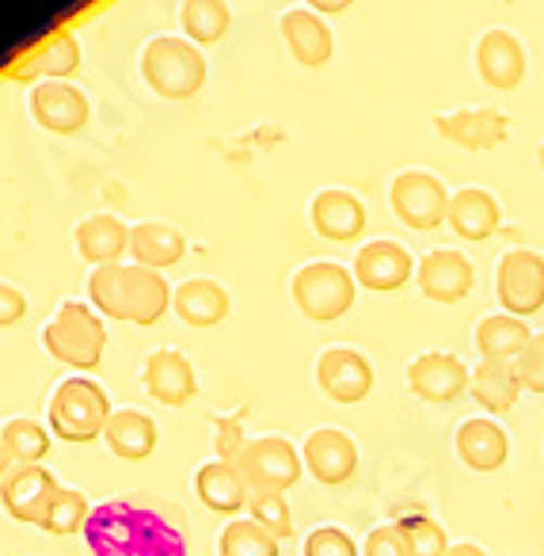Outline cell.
Returning a JSON list of instances; mask_svg holds the SVG:
<instances>
[{
  "label": "cell",
  "mask_w": 544,
  "mask_h": 556,
  "mask_svg": "<svg viewBox=\"0 0 544 556\" xmlns=\"http://www.w3.org/2000/svg\"><path fill=\"white\" fill-rule=\"evenodd\" d=\"M476 73L495 92H514L526 80V50L510 31L495 27L476 42Z\"/></svg>",
  "instance_id": "18"
},
{
  "label": "cell",
  "mask_w": 544,
  "mask_h": 556,
  "mask_svg": "<svg viewBox=\"0 0 544 556\" xmlns=\"http://www.w3.org/2000/svg\"><path fill=\"white\" fill-rule=\"evenodd\" d=\"M141 386L153 396L156 404H168V408H184L187 401H194L199 393V378H194V366L187 363L184 351L161 348L146 358L141 366Z\"/></svg>",
  "instance_id": "17"
},
{
  "label": "cell",
  "mask_w": 544,
  "mask_h": 556,
  "mask_svg": "<svg viewBox=\"0 0 544 556\" xmlns=\"http://www.w3.org/2000/svg\"><path fill=\"white\" fill-rule=\"evenodd\" d=\"M308 222L324 240L351 244L366 229V206H362L358 194L343 191V187H328V191H320L308 202Z\"/></svg>",
  "instance_id": "19"
},
{
  "label": "cell",
  "mask_w": 544,
  "mask_h": 556,
  "mask_svg": "<svg viewBox=\"0 0 544 556\" xmlns=\"http://www.w3.org/2000/svg\"><path fill=\"white\" fill-rule=\"evenodd\" d=\"M278 545L282 541L252 518H237L217 533V553L222 556H278Z\"/></svg>",
  "instance_id": "34"
},
{
  "label": "cell",
  "mask_w": 544,
  "mask_h": 556,
  "mask_svg": "<svg viewBox=\"0 0 544 556\" xmlns=\"http://www.w3.org/2000/svg\"><path fill=\"white\" fill-rule=\"evenodd\" d=\"M305 556H358V545L339 526H316L305 538Z\"/></svg>",
  "instance_id": "38"
},
{
  "label": "cell",
  "mask_w": 544,
  "mask_h": 556,
  "mask_svg": "<svg viewBox=\"0 0 544 556\" xmlns=\"http://www.w3.org/2000/svg\"><path fill=\"white\" fill-rule=\"evenodd\" d=\"M24 313H27V298L20 294L16 287H0V325H4V328L20 325V320H24Z\"/></svg>",
  "instance_id": "42"
},
{
  "label": "cell",
  "mask_w": 544,
  "mask_h": 556,
  "mask_svg": "<svg viewBox=\"0 0 544 556\" xmlns=\"http://www.w3.org/2000/svg\"><path fill=\"white\" fill-rule=\"evenodd\" d=\"M301 457H305V469L316 484H346L358 469V446L346 431H336V427H320L305 439L301 446Z\"/></svg>",
  "instance_id": "16"
},
{
  "label": "cell",
  "mask_w": 544,
  "mask_h": 556,
  "mask_svg": "<svg viewBox=\"0 0 544 556\" xmlns=\"http://www.w3.org/2000/svg\"><path fill=\"white\" fill-rule=\"evenodd\" d=\"M415 282H419V290L430 298V302L457 305L472 294L476 267L465 252H457V248H434V252H427L419 260Z\"/></svg>",
  "instance_id": "13"
},
{
  "label": "cell",
  "mask_w": 544,
  "mask_h": 556,
  "mask_svg": "<svg viewBox=\"0 0 544 556\" xmlns=\"http://www.w3.org/2000/svg\"><path fill=\"white\" fill-rule=\"evenodd\" d=\"M92 556H187V526L172 510L138 500H111L88 518Z\"/></svg>",
  "instance_id": "1"
},
{
  "label": "cell",
  "mask_w": 544,
  "mask_h": 556,
  "mask_svg": "<svg viewBox=\"0 0 544 556\" xmlns=\"http://www.w3.org/2000/svg\"><path fill=\"white\" fill-rule=\"evenodd\" d=\"M141 77L164 100H191L206 85V54L191 39L156 35L141 50Z\"/></svg>",
  "instance_id": "3"
},
{
  "label": "cell",
  "mask_w": 544,
  "mask_h": 556,
  "mask_svg": "<svg viewBox=\"0 0 544 556\" xmlns=\"http://www.w3.org/2000/svg\"><path fill=\"white\" fill-rule=\"evenodd\" d=\"M453 446H457V457L472 472H495L510 457V439H506V431L495 419H465L457 427Z\"/></svg>",
  "instance_id": "22"
},
{
  "label": "cell",
  "mask_w": 544,
  "mask_h": 556,
  "mask_svg": "<svg viewBox=\"0 0 544 556\" xmlns=\"http://www.w3.org/2000/svg\"><path fill=\"white\" fill-rule=\"evenodd\" d=\"M176 317L191 328H214L229 317L232 302H229V290L214 278H187L176 287V302H172Z\"/></svg>",
  "instance_id": "24"
},
{
  "label": "cell",
  "mask_w": 544,
  "mask_h": 556,
  "mask_svg": "<svg viewBox=\"0 0 544 556\" xmlns=\"http://www.w3.org/2000/svg\"><path fill=\"white\" fill-rule=\"evenodd\" d=\"M103 439H107L111 454L123 457V462H146V457H153V450H156V424L146 416V412L123 408L111 416Z\"/></svg>",
  "instance_id": "30"
},
{
  "label": "cell",
  "mask_w": 544,
  "mask_h": 556,
  "mask_svg": "<svg viewBox=\"0 0 544 556\" xmlns=\"http://www.w3.org/2000/svg\"><path fill=\"white\" fill-rule=\"evenodd\" d=\"M495 298L510 317H533L544 305V255L533 248H510L495 267Z\"/></svg>",
  "instance_id": "8"
},
{
  "label": "cell",
  "mask_w": 544,
  "mask_h": 556,
  "mask_svg": "<svg viewBox=\"0 0 544 556\" xmlns=\"http://www.w3.org/2000/svg\"><path fill=\"white\" fill-rule=\"evenodd\" d=\"M62 492V480L47 469V465H9L4 480H0V495H4V510L16 522L42 526L54 495Z\"/></svg>",
  "instance_id": "10"
},
{
  "label": "cell",
  "mask_w": 544,
  "mask_h": 556,
  "mask_svg": "<svg viewBox=\"0 0 544 556\" xmlns=\"http://www.w3.org/2000/svg\"><path fill=\"white\" fill-rule=\"evenodd\" d=\"M450 199L453 194L442 187V179L430 176V172H400L389 187V202L392 214L415 232H430L450 217Z\"/></svg>",
  "instance_id": "9"
},
{
  "label": "cell",
  "mask_w": 544,
  "mask_h": 556,
  "mask_svg": "<svg viewBox=\"0 0 544 556\" xmlns=\"http://www.w3.org/2000/svg\"><path fill=\"white\" fill-rule=\"evenodd\" d=\"M24 70L35 77H50V80H65L80 70V42L65 31H54L39 42L35 50H27Z\"/></svg>",
  "instance_id": "31"
},
{
  "label": "cell",
  "mask_w": 544,
  "mask_h": 556,
  "mask_svg": "<svg viewBox=\"0 0 544 556\" xmlns=\"http://www.w3.org/2000/svg\"><path fill=\"white\" fill-rule=\"evenodd\" d=\"M282 39L290 47L293 62L305 65V70H320V65L331 62V50H336V39H331V27L324 24V16H316L313 9H290L282 16Z\"/></svg>",
  "instance_id": "21"
},
{
  "label": "cell",
  "mask_w": 544,
  "mask_h": 556,
  "mask_svg": "<svg viewBox=\"0 0 544 556\" xmlns=\"http://www.w3.org/2000/svg\"><path fill=\"white\" fill-rule=\"evenodd\" d=\"M536 161H541V172H544V146H541V153H536Z\"/></svg>",
  "instance_id": "44"
},
{
  "label": "cell",
  "mask_w": 544,
  "mask_h": 556,
  "mask_svg": "<svg viewBox=\"0 0 544 556\" xmlns=\"http://www.w3.org/2000/svg\"><path fill=\"white\" fill-rule=\"evenodd\" d=\"M362 556H407L404 538H400L396 522L377 526V530H369L366 545H362Z\"/></svg>",
  "instance_id": "41"
},
{
  "label": "cell",
  "mask_w": 544,
  "mask_h": 556,
  "mask_svg": "<svg viewBox=\"0 0 544 556\" xmlns=\"http://www.w3.org/2000/svg\"><path fill=\"white\" fill-rule=\"evenodd\" d=\"M194 492L217 515H237V510H248V500H252V488L240 477V469L232 462H206L194 469Z\"/></svg>",
  "instance_id": "23"
},
{
  "label": "cell",
  "mask_w": 544,
  "mask_h": 556,
  "mask_svg": "<svg viewBox=\"0 0 544 556\" xmlns=\"http://www.w3.org/2000/svg\"><path fill=\"white\" fill-rule=\"evenodd\" d=\"M111 401H107V389L92 378H65L62 386L54 389L50 396V431L58 434L62 442H96L111 424Z\"/></svg>",
  "instance_id": "4"
},
{
  "label": "cell",
  "mask_w": 544,
  "mask_h": 556,
  "mask_svg": "<svg viewBox=\"0 0 544 556\" xmlns=\"http://www.w3.org/2000/svg\"><path fill=\"white\" fill-rule=\"evenodd\" d=\"M77 252L85 255L96 267H107V263H118L126 252H130V229L118 222L115 214H92L77 225Z\"/></svg>",
  "instance_id": "29"
},
{
  "label": "cell",
  "mask_w": 544,
  "mask_h": 556,
  "mask_svg": "<svg viewBox=\"0 0 544 556\" xmlns=\"http://www.w3.org/2000/svg\"><path fill=\"white\" fill-rule=\"evenodd\" d=\"M248 510H252V522H260L263 530H270L278 541L293 538L290 503H286L278 492H252V500H248Z\"/></svg>",
  "instance_id": "37"
},
{
  "label": "cell",
  "mask_w": 544,
  "mask_h": 556,
  "mask_svg": "<svg viewBox=\"0 0 544 556\" xmlns=\"http://www.w3.org/2000/svg\"><path fill=\"white\" fill-rule=\"evenodd\" d=\"M419 270V263L412 260L404 244L396 240H369V244L358 248L354 255V282L374 294H392L404 282H412V275Z\"/></svg>",
  "instance_id": "14"
},
{
  "label": "cell",
  "mask_w": 544,
  "mask_h": 556,
  "mask_svg": "<svg viewBox=\"0 0 544 556\" xmlns=\"http://www.w3.org/2000/svg\"><path fill=\"white\" fill-rule=\"evenodd\" d=\"M0 454H4V469L9 465H42L50 454V434L39 419H9L0 431Z\"/></svg>",
  "instance_id": "32"
},
{
  "label": "cell",
  "mask_w": 544,
  "mask_h": 556,
  "mask_svg": "<svg viewBox=\"0 0 544 556\" xmlns=\"http://www.w3.org/2000/svg\"><path fill=\"white\" fill-rule=\"evenodd\" d=\"M445 556H488V553H483L480 545H453Z\"/></svg>",
  "instance_id": "43"
},
{
  "label": "cell",
  "mask_w": 544,
  "mask_h": 556,
  "mask_svg": "<svg viewBox=\"0 0 544 556\" xmlns=\"http://www.w3.org/2000/svg\"><path fill=\"white\" fill-rule=\"evenodd\" d=\"M518 378L526 389H533V393H544V332L533 336V343L526 348V355L518 358Z\"/></svg>",
  "instance_id": "40"
},
{
  "label": "cell",
  "mask_w": 544,
  "mask_h": 556,
  "mask_svg": "<svg viewBox=\"0 0 544 556\" xmlns=\"http://www.w3.org/2000/svg\"><path fill=\"white\" fill-rule=\"evenodd\" d=\"M396 530H400V538H404L407 556H445L453 548L442 530V522H434L430 515L396 518Z\"/></svg>",
  "instance_id": "36"
},
{
  "label": "cell",
  "mask_w": 544,
  "mask_h": 556,
  "mask_svg": "<svg viewBox=\"0 0 544 556\" xmlns=\"http://www.w3.org/2000/svg\"><path fill=\"white\" fill-rule=\"evenodd\" d=\"M31 118L50 134H80L88 126V96L69 80H39L27 96Z\"/></svg>",
  "instance_id": "12"
},
{
  "label": "cell",
  "mask_w": 544,
  "mask_h": 556,
  "mask_svg": "<svg viewBox=\"0 0 544 556\" xmlns=\"http://www.w3.org/2000/svg\"><path fill=\"white\" fill-rule=\"evenodd\" d=\"M179 24H184V39H191L194 47H214L229 31L232 12L222 0H187L179 9Z\"/></svg>",
  "instance_id": "33"
},
{
  "label": "cell",
  "mask_w": 544,
  "mask_h": 556,
  "mask_svg": "<svg viewBox=\"0 0 544 556\" xmlns=\"http://www.w3.org/2000/svg\"><path fill=\"white\" fill-rule=\"evenodd\" d=\"M521 378H518V366L514 363H491V358H480L472 366V381H468V393L472 401L480 404L483 412L491 416H503L518 404V393H521Z\"/></svg>",
  "instance_id": "26"
},
{
  "label": "cell",
  "mask_w": 544,
  "mask_h": 556,
  "mask_svg": "<svg viewBox=\"0 0 544 556\" xmlns=\"http://www.w3.org/2000/svg\"><path fill=\"white\" fill-rule=\"evenodd\" d=\"M316 386L336 404H358L374 389V366L354 348H328L316 363Z\"/></svg>",
  "instance_id": "15"
},
{
  "label": "cell",
  "mask_w": 544,
  "mask_h": 556,
  "mask_svg": "<svg viewBox=\"0 0 544 556\" xmlns=\"http://www.w3.org/2000/svg\"><path fill=\"white\" fill-rule=\"evenodd\" d=\"M214 450H217V462H232L237 465V457H240V450L248 446V439H244V424H240L237 416H222L214 424Z\"/></svg>",
  "instance_id": "39"
},
{
  "label": "cell",
  "mask_w": 544,
  "mask_h": 556,
  "mask_svg": "<svg viewBox=\"0 0 544 556\" xmlns=\"http://www.w3.org/2000/svg\"><path fill=\"white\" fill-rule=\"evenodd\" d=\"M434 130L442 134L445 141L460 149H472V153H483V149H495L506 141L510 134V118L495 108H476V111H453V115H438Z\"/></svg>",
  "instance_id": "20"
},
{
  "label": "cell",
  "mask_w": 544,
  "mask_h": 556,
  "mask_svg": "<svg viewBox=\"0 0 544 556\" xmlns=\"http://www.w3.org/2000/svg\"><path fill=\"white\" fill-rule=\"evenodd\" d=\"M42 348L73 370H96L107 351V325L92 305L62 302L54 320L42 328Z\"/></svg>",
  "instance_id": "5"
},
{
  "label": "cell",
  "mask_w": 544,
  "mask_h": 556,
  "mask_svg": "<svg viewBox=\"0 0 544 556\" xmlns=\"http://www.w3.org/2000/svg\"><path fill=\"white\" fill-rule=\"evenodd\" d=\"M92 510L96 507H88L85 492H77V488H62V492L54 495V503H50L47 518H42V530H47L50 538H73V533L88 530Z\"/></svg>",
  "instance_id": "35"
},
{
  "label": "cell",
  "mask_w": 544,
  "mask_h": 556,
  "mask_svg": "<svg viewBox=\"0 0 544 556\" xmlns=\"http://www.w3.org/2000/svg\"><path fill=\"white\" fill-rule=\"evenodd\" d=\"M472 370L450 351H422L407 363V389L427 404H453L468 393Z\"/></svg>",
  "instance_id": "11"
},
{
  "label": "cell",
  "mask_w": 544,
  "mask_h": 556,
  "mask_svg": "<svg viewBox=\"0 0 544 556\" xmlns=\"http://www.w3.org/2000/svg\"><path fill=\"white\" fill-rule=\"evenodd\" d=\"M476 351L480 358H491V363H518L526 355V348L533 343V332L521 317H510V313H491L476 325Z\"/></svg>",
  "instance_id": "27"
},
{
  "label": "cell",
  "mask_w": 544,
  "mask_h": 556,
  "mask_svg": "<svg viewBox=\"0 0 544 556\" xmlns=\"http://www.w3.org/2000/svg\"><path fill=\"white\" fill-rule=\"evenodd\" d=\"M240 477L248 480L252 492H290L293 484L305 472V457L293 446L290 439H278V434H260V439H248V446L237 457Z\"/></svg>",
  "instance_id": "7"
},
{
  "label": "cell",
  "mask_w": 544,
  "mask_h": 556,
  "mask_svg": "<svg viewBox=\"0 0 544 556\" xmlns=\"http://www.w3.org/2000/svg\"><path fill=\"white\" fill-rule=\"evenodd\" d=\"M445 222L460 240H488L503 222V210H498L495 194L483 191V187H460L450 199V217Z\"/></svg>",
  "instance_id": "25"
},
{
  "label": "cell",
  "mask_w": 544,
  "mask_h": 556,
  "mask_svg": "<svg viewBox=\"0 0 544 556\" xmlns=\"http://www.w3.org/2000/svg\"><path fill=\"white\" fill-rule=\"evenodd\" d=\"M187 252V240L176 225L168 222H138L130 229V255L138 267L149 270H164L176 267Z\"/></svg>",
  "instance_id": "28"
},
{
  "label": "cell",
  "mask_w": 544,
  "mask_h": 556,
  "mask_svg": "<svg viewBox=\"0 0 544 556\" xmlns=\"http://www.w3.org/2000/svg\"><path fill=\"white\" fill-rule=\"evenodd\" d=\"M176 302V290L161 270L138 267V263H107L88 275V305L107 320L153 328Z\"/></svg>",
  "instance_id": "2"
},
{
  "label": "cell",
  "mask_w": 544,
  "mask_h": 556,
  "mask_svg": "<svg viewBox=\"0 0 544 556\" xmlns=\"http://www.w3.org/2000/svg\"><path fill=\"white\" fill-rule=\"evenodd\" d=\"M354 270H346L343 263H305V267L293 270L290 278V294L293 305L305 320L313 325H331V320L346 317L354 309Z\"/></svg>",
  "instance_id": "6"
}]
</instances>
